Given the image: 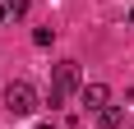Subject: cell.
<instances>
[{"mask_svg": "<svg viewBox=\"0 0 134 129\" xmlns=\"http://www.w3.org/2000/svg\"><path fill=\"white\" fill-rule=\"evenodd\" d=\"M5 19H9V14H5V5H0V23H5Z\"/></svg>", "mask_w": 134, "mask_h": 129, "instance_id": "obj_6", "label": "cell"}, {"mask_svg": "<svg viewBox=\"0 0 134 129\" xmlns=\"http://www.w3.org/2000/svg\"><path fill=\"white\" fill-rule=\"evenodd\" d=\"M5 14H9V19H23V14H28V0H5Z\"/></svg>", "mask_w": 134, "mask_h": 129, "instance_id": "obj_5", "label": "cell"}, {"mask_svg": "<svg viewBox=\"0 0 134 129\" xmlns=\"http://www.w3.org/2000/svg\"><path fill=\"white\" fill-rule=\"evenodd\" d=\"M37 106H42V97H37V88L28 78H14L9 88H5V111L9 115H32Z\"/></svg>", "mask_w": 134, "mask_h": 129, "instance_id": "obj_1", "label": "cell"}, {"mask_svg": "<svg viewBox=\"0 0 134 129\" xmlns=\"http://www.w3.org/2000/svg\"><path fill=\"white\" fill-rule=\"evenodd\" d=\"M97 125H102V129H120L125 125V111H120V106H102V111H97Z\"/></svg>", "mask_w": 134, "mask_h": 129, "instance_id": "obj_4", "label": "cell"}, {"mask_svg": "<svg viewBox=\"0 0 134 129\" xmlns=\"http://www.w3.org/2000/svg\"><path fill=\"white\" fill-rule=\"evenodd\" d=\"M37 129H55V125H37Z\"/></svg>", "mask_w": 134, "mask_h": 129, "instance_id": "obj_7", "label": "cell"}, {"mask_svg": "<svg viewBox=\"0 0 134 129\" xmlns=\"http://www.w3.org/2000/svg\"><path fill=\"white\" fill-rule=\"evenodd\" d=\"M130 23H134V9H130Z\"/></svg>", "mask_w": 134, "mask_h": 129, "instance_id": "obj_8", "label": "cell"}, {"mask_svg": "<svg viewBox=\"0 0 134 129\" xmlns=\"http://www.w3.org/2000/svg\"><path fill=\"white\" fill-rule=\"evenodd\" d=\"M79 102L88 106V111H102V106H111V88H107V83H83V88H79Z\"/></svg>", "mask_w": 134, "mask_h": 129, "instance_id": "obj_3", "label": "cell"}, {"mask_svg": "<svg viewBox=\"0 0 134 129\" xmlns=\"http://www.w3.org/2000/svg\"><path fill=\"white\" fill-rule=\"evenodd\" d=\"M79 88H83L79 60H60V64H55V83H51V97H46V102H51V106H65V97L79 92Z\"/></svg>", "mask_w": 134, "mask_h": 129, "instance_id": "obj_2", "label": "cell"}]
</instances>
